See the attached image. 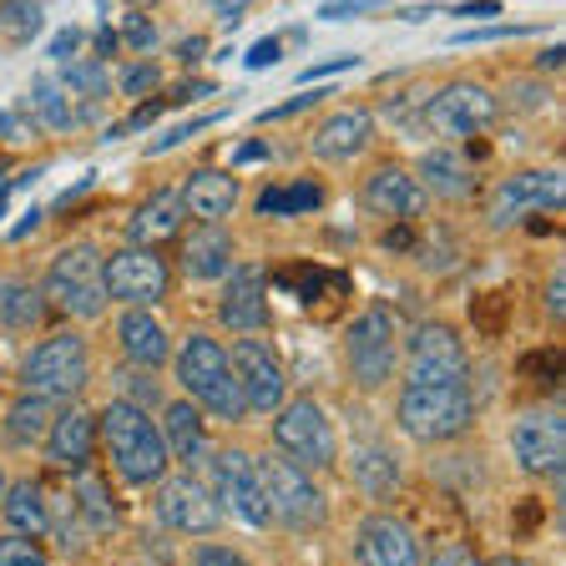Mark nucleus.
<instances>
[{"label": "nucleus", "mask_w": 566, "mask_h": 566, "mask_svg": "<svg viewBox=\"0 0 566 566\" xmlns=\"http://www.w3.org/2000/svg\"><path fill=\"white\" fill-rule=\"evenodd\" d=\"M163 440H167V455H172L177 465H188V471L212 455L208 420H202V410L188 395H177V400L163 405Z\"/></svg>", "instance_id": "obj_21"}, {"label": "nucleus", "mask_w": 566, "mask_h": 566, "mask_svg": "<svg viewBox=\"0 0 566 566\" xmlns=\"http://www.w3.org/2000/svg\"><path fill=\"white\" fill-rule=\"evenodd\" d=\"M157 82H163L157 61H132V66L122 71V92H127V96H142V102L157 92Z\"/></svg>", "instance_id": "obj_39"}, {"label": "nucleus", "mask_w": 566, "mask_h": 566, "mask_svg": "<svg viewBox=\"0 0 566 566\" xmlns=\"http://www.w3.org/2000/svg\"><path fill=\"white\" fill-rule=\"evenodd\" d=\"M375 142V117L369 112H334V117H324L314 127V137H308V147H314V157H324V163H349V157H359Z\"/></svg>", "instance_id": "obj_25"}, {"label": "nucleus", "mask_w": 566, "mask_h": 566, "mask_svg": "<svg viewBox=\"0 0 566 566\" xmlns=\"http://www.w3.org/2000/svg\"><path fill=\"white\" fill-rule=\"evenodd\" d=\"M314 208H324V182L298 177V182L283 188V212H314Z\"/></svg>", "instance_id": "obj_37"}, {"label": "nucleus", "mask_w": 566, "mask_h": 566, "mask_svg": "<svg viewBox=\"0 0 566 566\" xmlns=\"http://www.w3.org/2000/svg\"><path fill=\"white\" fill-rule=\"evenodd\" d=\"M0 506H6V526H11L15 536H41V531H51V511H46L41 481H6Z\"/></svg>", "instance_id": "obj_30"}, {"label": "nucleus", "mask_w": 566, "mask_h": 566, "mask_svg": "<svg viewBox=\"0 0 566 566\" xmlns=\"http://www.w3.org/2000/svg\"><path fill=\"white\" fill-rule=\"evenodd\" d=\"M96 446L106 450V460H112V471H117L122 485H157L172 471L163 424L142 410L137 400H127V395H117V400L102 410V420H96Z\"/></svg>", "instance_id": "obj_1"}, {"label": "nucleus", "mask_w": 566, "mask_h": 566, "mask_svg": "<svg viewBox=\"0 0 566 566\" xmlns=\"http://www.w3.org/2000/svg\"><path fill=\"white\" fill-rule=\"evenodd\" d=\"M228 365H233V379H238V389H243L248 415H273L289 400V375H283V359L273 354L269 339L238 334L233 349H228Z\"/></svg>", "instance_id": "obj_12"}, {"label": "nucleus", "mask_w": 566, "mask_h": 566, "mask_svg": "<svg viewBox=\"0 0 566 566\" xmlns=\"http://www.w3.org/2000/svg\"><path fill=\"white\" fill-rule=\"evenodd\" d=\"M495 117H501V102L481 82H450L424 102V127L446 142L481 137L485 127H495Z\"/></svg>", "instance_id": "obj_11"}, {"label": "nucleus", "mask_w": 566, "mask_h": 566, "mask_svg": "<svg viewBox=\"0 0 566 566\" xmlns=\"http://www.w3.org/2000/svg\"><path fill=\"white\" fill-rule=\"evenodd\" d=\"M506 308H511V294H506V289H495V294L475 298V324H481L485 334H495L501 324H506Z\"/></svg>", "instance_id": "obj_40"}, {"label": "nucleus", "mask_w": 566, "mask_h": 566, "mask_svg": "<svg viewBox=\"0 0 566 566\" xmlns=\"http://www.w3.org/2000/svg\"><path fill=\"white\" fill-rule=\"evenodd\" d=\"M0 495H6V465H0Z\"/></svg>", "instance_id": "obj_60"}, {"label": "nucleus", "mask_w": 566, "mask_h": 566, "mask_svg": "<svg viewBox=\"0 0 566 566\" xmlns=\"http://www.w3.org/2000/svg\"><path fill=\"white\" fill-rule=\"evenodd\" d=\"M546 314L566 318V273H552V283H546Z\"/></svg>", "instance_id": "obj_46"}, {"label": "nucleus", "mask_w": 566, "mask_h": 566, "mask_svg": "<svg viewBox=\"0 0 566 566\" xmlns=\"http://www.w3.org/2000/svg\"><path fill=\"white\" fill-rule=\"evenodd\" d=\"M562 198H566L562 172H556V167H531V172L506 177V182L491 192L485 223H491V228H511V223H521V218H526V212H536V208L556 212V208H562Z\"/></svg>", "instance_id": "obj_16"}, {"label": "nucleus", "mask_w": 566, "mask_h": 566, "mask_svg": "<svg viewBox=\"0 0 566 566\" xmlns=\"http://www.w3.org/2000/svg\"><path fill=\"white\" fill-rule=\"evenodd\" d=\"M318 102H324V92H304V96H294V102H283V106H273V112H263V122H289V117H298V112H314Z\"/></svg>", "instance_id": "obj_43"}, {"label": "nucleus", "mask_w": 566, "mask_h": 566, "mask_svg": "<svg viewBox=\"0 0 566 566\" xmlns=\"http://www.w3.org/2000/svg\"><path fill=\"white\" fill-rule=\"evenodd\" d=\"M0 566H46V552L35 546V536H0Z\"/></svg>", "instance_id": "obj_36"}, {"label": "nucleus", "mask_w": 566, "mask_h": 566, "mask_svg": "<svg viewBox=\"0 0 566 566\" xmlns=\"http://www.w3.org/2000/svg\"><path fill=\"white\" fill-rule=\"evenodd\" d=\"M157 521H163L167 531H177V536L202 542V536L218 531L223 511H218V495H212L208 481H198L192 471H167L163 481H157Z\"/></svg>", "instance_id": "obj_13"}, {"label": "nucleus", "mask_w": 566, "mask_h": 566, "mask_svg": "<svg viewBox=\"0 0 566 566\" xmlns=\"http://www.w3.org/2000/svg\"><path fill=\"white\" fill-rule=\"evenodd\" d=\"M35 223H41V212H25L21 223H15V233H11V238H25V233H31V228H35Z\"/></svg>", "instance_id": "obj_56"}, {"label": "nucleus", "mask_w": 566, "mask_h": 566, "mask_svg": "<svg viewBox=\"0 0 566 566\" xmlns=\"http://www.w3.org/2000/svg\"><path fill=\"white\" fill-rule=\"evenodd\" d=\"M61 82H66V92L92 96V102H96V96L112 92V82H106V66H102V61H66Z\"/></svg>", "instance_id": "obj_35"}, {"label": "nucleus", "mask_w": 566, "mask_h": 566, "mask_svg": "<svg viewBox=\"0 0 566 566\" xmlns=\"http://www.w3.org/2000/svg\"><path fill=\"white\" fill-rule=\"evenodd\" d=\"M117 339H122L127 365L147 369V375H157L163 365H172V334H167V324L157 318V308H122Z\"/></svg>", "instance_id": "obj_20"}, {"label": "nucleus", "mask_w": 566, "mask_h": 566, "mask_svg": "<svg viewBox=\"0 0 566 566\" xmlns=\"http://www.w3.org/2000/svg\"><path fill=\"white\" fill-rule=\"evenodd\" d=\"M344 369L354 389H385L400 369V334H395V308L369 304L349 318L344 329Z\"/></svg>", "instance_id": "obj_3"}, {"label": "nucleus", "mask_w": 566, "mask_h": 566, "mask_svg": "<svg viewBox=\"0 0 566 566\" xmlns=\"http://www.w3.org/2000/svg\"><path fill=\"white\" fill-rule=\"evenodd\" d=\"M182 269H188V279H223L228 269H233V238L223 233L218 223H202L188 233V243H182Z\"/></svg>", "instance_id": "obj_27"}, {"label": "nucleus", "mask_w": 566, "mask_h": 566, "mask_svg": "<svg viewBox=\"0 0 566 566\" xmlns=\"http://www.w3.org/2000/svg\"><path fill=\"white\" fill-rule=\"evenodd\" d=\"M536 516H542V511H536V501H526V506L516 511V531H521V536H531V531H536Z\"/></svg>", "instance_id": "obj_54"}, {"label": "nucleus", "mask_w": 566, "mask_h": 566, "mask_svg": "<svg viewBox=\"0 0 566 566\" xmlns=\"http://www.w3.org/2000/svg\"><path fill=\"white\" fill-rule=\"evenodd\" d=\"M182 212H192L198 223H223L228 212L238 208V177L223 172V167H202V172H192L188 182H182Z\"/></svg>", "instance_id": "obj_24"}, {"label": "nucleus", "mask_w": 566, "mask_h": 566, "mask_svg": "<svg viewBox=\"0 0 566 566\" xmlns=\"http://www.w3.org/2000/svg\"><path fill=\"white\" fill-rule=\"evenodd\" d=\"M273 450L314 475L334 471V465H339V436H334V420L324 415V405L308 400V395L283 400L279 410H273Z\"/></svg>", "instance_id": "obj_7"}, {"label": "nucleus", "mask_w": 566, "mask_h": 566, "mask_svg": "<svg viewBox=\"0 0 566 566\" xmlns=\"http://www.w3.org/2000/svg\"><path fill=\"white\" fill-rule=\"evenodd\" d=\"M46 455L56 460V465H66V471H86L96 455V415L86 410V405H71V410H61L56 420H51L46 430Z\"/></svg>", "instance_id": "obj_23"}, {"label": "nucleus", "mask_w": 566, "mask_h": 566, "mask_svg": "<svg viewBox=\"0 0 566 566\" xmlns=\"http://www.w3.org/2000/svg\"><path fill=\"white\" fill-rule=\"evenodd\" d=\"M501 11V0H465V6H455V15H495Z\"/></svg>", "instance_id": "obj_52"}, {"label": "nucleus", "mask_w": 566, "mask_h": 566, "mask_svg": "<svg viewBox=\"0 0 566 566\" xmlns=\"http://www.w3.org/2000/svg\"><path fill=\"white\" fill-rule=\"evenodd\" d=\"M259 481H263V501H269L273 526L308 536V531H318L329 521V501H324V485L314 481V471L283 460L279 450L259 460Z\"/></svg>", "instance_id": "obj_5"}, {"label": "nucleus", "mask_w": 566, "mask_h": 566, "mask_svg": "<svg viewBox=\"0 0 566 566\" xmlns=\"http://www.w3.org/2000/svg\"><path fill=\"white\" fill-rule=\"evenodd\" d=\"M31 112H35L41 122H46L51 132H71V127H76L66 92H61V86L51 82V76H35V82H31Z\"/></svg>", "instance_id": "obj_33"}, {"label": "nucleus", "mask_w": 566, "mask_h": 566, "mask_svg": "<svg viewBox=\"0 0 566 566\" xmlns=\"http://www.w3.org/2000/svg\"><path fill=\"white\" fill-rule=\"evenodd\" d=\"M76 511H82V521L96 531V536H112V531L122 526L117 501H112L102 475H82V485H76Z\"/></svg>", "instance_id": "obj_32"}, {"label": "nucleus", "mask_w": 566, "mask_h": 566, "mask_svg": "<svg viewBox=\"0 0 566 566\" xmlns=\"http://www.w3.org/2000/svg\"><path fill=\"white\" fill-rule=\"evenodd\" d=\"M385 248H395V253H410V248H415L410 228H389V233H385Z\"/></svg>", "instance_id": "obj_53"}, {"label": "nucleus", "mask_w": 566, "mask_h": 566, "mask_svg": "<svg viewBox=\"0 0 566 566\" xmlns=\"http://www.w3.org/2000/svg\"><path fill=\"white\" fill-rule=\"evenodd\" d=\"M188 566H248V556L243 552H233V546H223V542H192V552H188Z\"/></svg>", "instance_id": "obj_38"}, {"label": "nucleus", "mask_w": 566, "mask_h": 566, "mask_svg": "<svg viewBox=\"0 0 566 566\" xmlns=\"http://www.w3.org/2000/svg\"><path fill=\"white\" fill-rule=\"evenodd\" d=\"M82 41H86V31H76V25H66V31L51 41V56H61V61H71L76 51H82Z\"/></svg>", "instance_id": "obj_45"}, {"label": "nucleus", "mask_w": 566, "mask_h": 566, "mask_svg": "<svg viewBox=\"0 0 566 566\" xmlns=\"http://www.w3.org/2000/svg\"><path fill=\"white\" fill-rule=\"evenodd\" d=\"M259 157H269V142L253 137V142H243V147L233 153V163H259Z\"/></svg>", "instance_id": "obj_51"}, {"label": "nucleus", "mask_w": 566, "mask_h": 566, "mask_svg": "<svg viewBox=\"0 0 566 566\" xmlns=\"http://www.w3.org/2000/svg\"><path fill=\"white\" fill-rule=\"evenodd\" d=\"M349 481L359 485V491H365V495H375V501H385L389 491H400L405 471H400V460L389 455V446H379V440H365V446H354Z\"/></svg>", "instance_id": "obj_28"}, {"label": "nucleus", "mask_w": 566, "mask_h": 566, "mask_svg": "<svg viewBox=\"0 0 566 566\" xmlns=\"http://www.w3.org/2000/svg\"><path fill=\"white\" fill-rule=\"evenodd\" d=\"M182 56H188V61H198V56H202V35H192L188 46H182Z\"/></svg>", "instance_id": "obj_57"}, {"label": "nucleus", "mask_w": 566, "mask_h": 566, "mask_svg": "<svg viewBox=\"0 0 566 566\" xmlns=\"http://www.w3.org/2000/svg\"><path fill=\"white\" fill-rule=\"evenodd\" d=\"M283 56V46H279V41H259V46H253V51H248V71H263V66H273V61H279Z\"/></svg>", "instance_id": "obj_48"}, {"label": "nucleus", "mask_w": 566, "mask_h": 566, "mask_svg": "<svg viewBox=\"0 0 566 566\" xmlns=\"http://www.w3.org/2000/svg\"><path fill=\"white\" fill-rule=\"evenodd\" d=\"M248 6H253V0H212V11H218V15H228V21H233V15H243Z\"/></svg>", "instance_id": "obj_55"}, {"label": "nucleus", "mask_w": 566, "mask_h": 566, "mask_svg": "<svg viewBox=\"0 0 566 566\" xmlns=\"http://www.w3.org/2000/svg\"><path fill=\"white\" fill-rule=\"evenodd\" d=\"M182 198L177 192H153L147 202H137V212H132V223H127V238L137 248H153V243H167V238L182 233Z\"/></svg>", "instance_id": "obj_26"}, {"label": "nucleus", "mask_w": 566, "mask_h": 566, "mask_svg": "<svg viewBox=\"0 0 566 566\" xmlns=\"http://www.w3.org/2000/svg\"><path fill=\"white\" fill-rule=\"evenodd\" d=\"M212 122H223V117H212V112H208V117H188V122H177L172 132H163V137L153 142V153H172L177 142H188V137H198V132H208Z\"/></svg>", "instance_id": "obj_41"}, {"label": "nucleus", "mask_w": 566, "mask_h": 566, "mask_svg": "<svg viewBox=\"0 0 566 566\" xmlns=\"http://www.w3.org/2000/svg\"><path fill=\"white\" fill-rule=\"evenodd\" d=\"M51 308H61L66 318H96L112 298H106L102 283V253L92 243H76L66 253H56L46 269V283H41Z\"/></svg>", "instance_id": "obj_8"}, {"label": "nucleus", "mask_w": 566, "mask_h": 566, "mask_svg": "<svg viewBox=\"0 0 566 566\" xmlns=\"http://www.w3.org/2000/svg\"><path fill=\"white\" fill-rule=\"evenodd\" d=\"M424 188L415 182L410 167L400 163H385L375 167V172L365 177V208L379 212V218H395V223H410V218H420L424 212Z\"/></svg>", "instance_id": "obj_19"}, {"label": "nucleus", "mask_w": 566, "mask_h": 566, "mask_svg": "<svg viewBox=\"0 0 566 566\" xmlns=\"http://www.w3.org/2000/svg\"><path fill=\"white\" fill-rule=\"evenodd\" d=\"M86 385H92V344L82 334H46L35 349H25L21 389L46 400H82Z\"/></svg>", "instance_id": "obj_6"}, {"label": "nucleus", "mask_w": 566, "mask_h": 566, "mask_svg": "<svg viewBox=\"0 0 566 566\" xmlns=\"http://www.w3.org/2000/svg\"><path fill=\"white\" fill-rule=\"evenodd\" d=\"M208 475H212V495H218V511L233 516L238 526L248 531H269V501H263V481H259V460L248 450L228 446V450H212L208 455Z\"/></svg>", "instance_id": "obj_9"}, {"label": "nucleus", "mask_w": 566, "mask_h": 566, "mask_svg": "<svg viewBox=\"0 0 566 566\" xmlns=\"http://www.w3.org/2000/svg\"><path fill=\"white\" fill-rule=\"evenodd\" d=\"M354 66H359L354 56H334V61H318V66H308L298 82H324V76H334V71H354Z\"/></svg>", "instance_id": "obj_47"}, {"label": "nucleus", "mask_w": 566, "mask_h": 566, "mask_svg": "<svg viewBox=\"0 0 566 566\" xmlns=\"http://www.w3.org/2000/svg\"><path fill=\"white\" fill-rule=\"evenodd\" d=\"M41 25H46V6H41V0H6V6H0V31L11 35L15 46L35 41Z\"/></svg>", "instance_id": "obj_34"}, {"label": "nucleus", "mask_w": 566, "mask_h": 566, "mask_svg": "<svg viewBox=\"0 0 566 566\" xmlns=\"http://www.w3.org/2000/svg\"><path fill=\"white\" fill-rule=\"evenodd\" d=\"M46 324V294L31 283H0V329H41Z\"/></svg>", "instance_id": "obj_31"}, {"label": "nucleus", "mask_w": 566, "mask_h": 566, "mask_svg": "<svg viewBox=\"0 0 566 566\" xmlns=\"http://www.w3.org/2000/svg\"><path fill=\"white\" fill-rule=\"evenodd\" d=\"M172 375L182 385L192 405L212 420H248V405H243V389L233 379V365H228V344L212 339V334H188V339L172 349Z\"/></svg>", "instance_id": "obj_2"}, {"label": "nucleus", "mask_w": 566, "mask_h": 566, "mask_svg": "<svg viewBox=\"0 0 566 566\" xmlns=\"http://www.w3.org/2000/svg\"><path fill=\"white\" fill-rule=\"evenodd\" d=\"M223 298H218V318L233 334H263L269 329V298H263V269L259 263H238L223 273Z\"/></svg>", "instance_id": "obj_18"}, {"label": "nucleus", "mask_w": 566, "mask_h": 566, "mask_svg": "<svg viewBox=\"0 0 566 566\" xmlns=\"http://www.w3.org/2000/svg\"><path fill=\"white\" fill-rule=\"evenodd\" d=\"M511 455L526 475L536 481H562V460H566V420L546 405V410H526L511 424Z\"/></svg>", "instance_id": "obj_15"}, {"label": "nucleus", "mask_w": 566, "mask_h": 566, "mask_svg": "<svg viewBox=\"0 0 566 566\" xmlns=\"http://www.w3.org/2000/svg\"><path fill=\"white\" fill-rule=\"evenodd\" d=\"M132 6H153V0H132Z\"/></svg>", "instance_id": "obj_61"}, {"label": "nucleus", "mask_w": 566, "mask_h": 566, "mask_svg": "<svg viewBox=\"0 0 566 566\" xmlns=\"http://www.w3.org/2000/svg\"><path fill=\"white\" fill-rule=\"evenodd\" d=\"M117 35L127 41L132 51H153V46H157V31H153V21H147V15H127Z\"/></svg>", "instance_id": "obj_42"}, {"label": "nucleus", "mask_w": 566, "mask_h": 566, "mask_svg": "<svg viewBox=\"0 0 566 566\" xmlns=\"http://www.w3.org/2000/svg\"><path fill=\"white\" fill-rule=\"evenodd\" d=\"M6 208H11V192H0V218H6Z\"/></svg>", "instance_id": "obj_59"}, {"label": "nucleus", "mask_w": 566, "mask_h": 566, "mask_svg": "<svg viewBox=\"0 0 566 566\" xmlns=\"http://www.w3.org/2000/svg\"><path fill=\"white\" fill-rule=\"evenodd\" d=\"M526 375H531V379H546V385H552V379H556V354H552V349L531 354V359H526Z\"/></svg>", "instance_id": "obj_49"}, {"label": "nucleus", "mask_w": 566, "mask_h": 566, "mask_svg": "<svg viewBox=\"0 0 566 566\" xmlns=\"http://www.w3.org/2000/svg\"><path fill=\"white\" fill-rule=\"evenodd\" d=\"M471 375V359H465V344L455 339L450 324H420L410 334V354H405V385H465Z\"/></svg>", "instance_id": "obj_14"}, {"label": "nucleus", "mask_w": 566, "mask_h": 566, "mask_svg": "<svg viewBox=\"0 0 566 566\" xmlns=\"http://www.w3.org/2000/svg\"><path fill=\"white\" fill-rule=\"evenodd\" d=\"M415 182L424 188V198H440V202H465L475 192V163L455 147H436L415 163Z\"/></svg>", "instance_id": "obj_22"}, {"label": "nucleus", "mask_w": 566, "mask_h": 566, "mask_svg": "<svg viewBox=\"0 0 566 566\" xmlns=\"http://www.w3.org/2000/svg\"><path fill=\"white\" fill-rule=\"evenodd\" d=\"M395 420L420 446H446V440L471 430L475 400L465 385H405L400 405H395Z\"/></svg>", "instance_id": "obj_4"}, {"label": "nucleus", "mask_w": 566, "mask_h": 566, "mask_svg": "<svg viewBox=\"0 0 566 566\" xmlns=\"http://www.w3.org/2000/svg\"><path fill=\"white\" fill-rule=\"evenodd\" d=\"M359 11H369V0H334V6H324V21H344V15H359Z\"/></svg>", "instance_id": "obj_50"}, {"label": "nucleus", "mask_w": 566, "mask_h": 566, "mask_svg": "<svg viewBox=\"0 0 566 566\" xmlns=\"http://www.w3.org/2000/svg\"><path fill=\"white\" fill-rule=\"evenodd\" d=\"M420 566H481V556H475L471 546H440V552Z\"/></svg>", "instance_id": "obj_44"}, {"label": "nucleus", "mask_w": 566, "mask_h": 566, "mask_svg": "<svg viewBox=\"0 0 566 566\" xmlns=\"http://www.w3.org/2000/svg\"><path fill=\"white\" fill-rule=\"evenodd\" d=\"M354 562L359 566H420L424 556H420L415 531L400 516L375 511V516H365L359 531H354Z\"/></svg>", "instance_id": "obj_17"}, {"label": "nucleus", "mask_w": 566, "mask_h": 566, "mask_svg": "<svg viewBox=\"0 0 566 566\" xmlns=\"http://www.w3.org/2000/svg\"><path fill=\"white\" fill-rule=\"evenodd\" d=\"M485 566H536V562H521V556H495V562H485Z\"/></svg>", "instance_id": "obj_58"}, {"label": "nucleus", "mask_w": 566, "mask_h": 566, "mask_svg": "<svg viewBox=\"0 0 566 566\" xmlns=\"http://www.w3.org/2000/svg\"><path fill=\"white\" fill-rule=\"evenodd\" d=\"M102 283H106V298H117L122 308H153L172 289V269H167L163 253L132 243V248H117L112 259H102Z\"/></svg>", "instance_id": "obj_10"}, {"label": "nucleus", "mask_w": 566, "mask_h": 566, "mask_svg": "<svg viewBox=\"0 0 566 566\" xmlns=\"http://www.w3.org/2000/svg\"><path fill=\"white\" fill-rule=\"evenodd\" d=\"M51 420H56V400L21 389V400L6 410V446H11V450L41 446V440H46V430H51Z\"/></svg>", "instance_id": "obj_29"}]
</instances>
